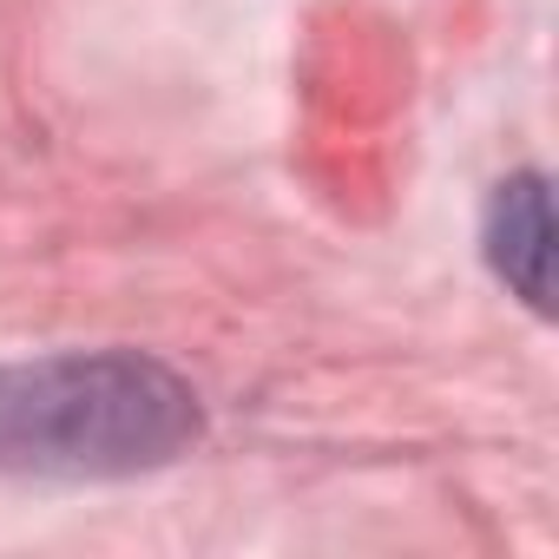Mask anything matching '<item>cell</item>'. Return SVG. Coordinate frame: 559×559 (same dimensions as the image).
<instances>
[{
  "label": "cell",
  "mask_w": 559,
  "mask_h": 559,
  "mask_svg": "<svg viewBox=\"0 0 559 559\" xmlns=\"http://www.w3.org/2000/svg\"><path fill=\"white\" fill-rule=\"evenodd\" d=\"M487 257L533 310H546V290H552V211H546V185L533 171L493 191V204H487Z\"/></svg>",
  "instance_id": "obj_2"
},
{
  "label": "cell",
  "mask_w": 559,
  "mask_h": 559,
  "mask_svg": "<svg viewBox=\"0 0 559 559\" xmlns=\"http://www.w3.org/2000/svg\"><path fill=\"white\" fill-rule=\"evenodd\" d=\"M198 435V395L152 356H40L0 369V467L139 474Z\"/></svg>",
  "instance_id": "obj_1"
}]
</instances>
